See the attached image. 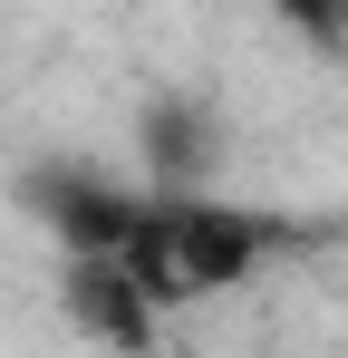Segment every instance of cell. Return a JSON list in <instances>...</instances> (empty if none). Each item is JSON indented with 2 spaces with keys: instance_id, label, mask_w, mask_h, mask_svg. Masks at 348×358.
<instances>
[{
  "instance_id": "1",
  "label": "cell",
  "mask_w": 348,
  "mask_h": 358,
  "mask_svg": "<svg viewBox=\"0 0 348 358\" xmlns=\"http://www.w3.org/2000/svg\"><path fill=\"white\" fill-rule=\"evenodd\" d=\"M165 242H174V291L203 300V291L252 281L261 252L281 242V223H261V213H242V203H203V194L184 184V194H165Z\"/></svg>"
},
{
  "instance_id": "2",
  "label": "cell",
  "mask_w": 348,
  "mask_h": 358,
  "mask_svg": "<svg viewBox=\"0 0 348 358\" xmlns=\"http://www.w3.org/2000/svg\"><path fill=\"white\" fill-rule=\"evenodd\" d=\"M58 310H68L78 339H107V349H145V339H155V300L126 281L116 252H68V271H58Z\"/></svg>"
},
{
  "instance_id": "3",
  "label": "cell",
  "mask_w": 348,
  "mask_h": 358,
  "mask_svg": "<svg viewBox=\"0 0 348 358\" xmlns=\"http://www.w3.org/2000/svg\"><path fill=\"white\" fill-rule=\"evenodd\" d=\"M29 194H39V223H49L68 252H116L126 223H136V203H145V194H116V184H97V175H39Z\"/></svg>"
},
{
  "instance_id": "4",
  "label": "cell",
  "mask_w": 348,
  "mask_h": 358,
  "mask_svg": "<svg viewBox=\"0 0 348 358\" xmlns=\"http://www.w3.org/2000/svg\"><path fill=\"white\" fill-rule=\"evenodd\" d=\"M145 155H155V175H165V194H184V184L203 175L213 136H203V117H194L184 97H165V107H145Z\"/></svg>"
},
{
  "instance_id": "5",
  "label": "cell",
  "mask_w": 348,
  "mask_h": 358,
  "mask_svg": "<svg viewBox=\"0 0 348 358\" xmlns=\"http://www.w3.org/2000/svg\"><path fill=\"white\" fill-rule=\"evenodd\" d=\"M271 10H281L319 59H348V0H271Z\"/></svg>"
}]
</instances>
